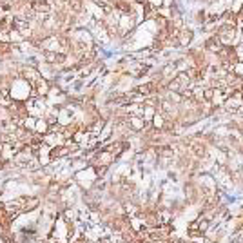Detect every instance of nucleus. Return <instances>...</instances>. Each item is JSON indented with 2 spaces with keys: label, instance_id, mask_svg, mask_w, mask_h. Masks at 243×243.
I'll return each instance as SVG.
<instances>
[{
  "label": "nucleus",
  "instance_id": "nucleus-1",
  "mask_svg": "<svg viewBox=\"0 0 243 243\" xmlns=\"http://www.w3.org/2000/svg\"><path fill=\"white\" fill-rule=\"evenodd\" d=\"M33 7H34V11H49L47 2H36V4H33Z\"/></svg>",
  "mask_w": 243,
  "mask_h": 243
},
{
  "label": "nucleus",
  "instance_id": "nucleus-2",
  "mask_svg": "<svg viewBox=\"0 0 243 243\" xmlns=\"http://www.w3.org/2000/svg\"><path fill=\"white\" fill-rule=\"evenodd\" d=\"M131 122H132V127H136V129H142L143 127V123H142L140 118H131Z\"/></svg>",
  "mask_w": 243,
  "mask_h": 243
}]
</instances>
